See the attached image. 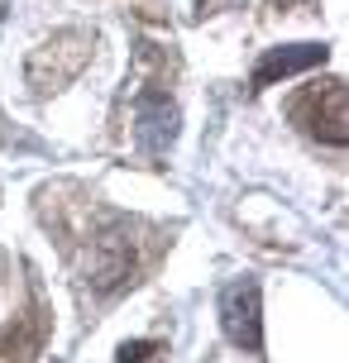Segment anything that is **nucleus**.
I'll return each instance as SVG.
<instances>
[{
  "mask_svg": "<svg viewBox=\"0 0 349 363\" xmlns=\"http://www.w3.org/2000/svg\"><path fill=\"white\" fill-rule=\"evenodd\" d=\"M316 62H326V48L321 43H297V48H273V53H263V62L254 67V86H273L277 77H292V72H306Z\"/></svg>",
  "mask_w": 349,
  "mask_h": 363,
  "instance_id": "obj_6",
  "label": "nucleus"
},
{
  "mask_svg": "<svg viewBox=\"0 0 349 363\" xmlns=\"http://www.w3.org/2000/svg\"><path fill=\"white\" fill-rule=\"evenodd\" d=\"M292 125L301 134H311L321 144L331 148H345L349 139V110H345V82H311V86H301L292 96Z\"/></svg>",
  "mask_w": 349,
  "mask_h": 363,
  "instance_id": "obj_1",
  "label": "nucleus"
},
{
  "mask_svg": "<svg viewBox=\"0 0 349 363\" xmlns=\"http://www.w3.org/2000/svg\"><path fill=\"white\" fill-rule=\"evenodd\" d=\"M87 282L96 291H120L134 282V239L129 235H106L87 258Z\"/></svg>",
  "mask_w": 349,
  "mask_h": 363,
  "instance_id": "obj_5",
  "label": "nucleus"
},
{
  "mask_svg": "<svg viewBox=\"0 0 349 363\" xmlns=\"http://www.w3.org/2000/svg\"><path fill=\"white\" fill-rule=\"evenodd\" d=\"M221 325L235 349H263V315H258V282H235L221 296Z\"/></svg>",
  "mask_w": 349,
  "mask_h": 363,
  "instance_id": "obj_4",
  "label": "nucleus"
},
{
  "mask_svg": "<svg viewBox=\"0 0 349 363\" xmlns=\"http://www.w3.org/2000/svg\"><path fill=\"white\" fill-rule=\"evenodd\" d=\"M172 129H177L172 106H167L163 96H144V101H139V139H144L148 148H163L167 139H172Z\"/></svg>",
  "mask_w": 349,
  "mask_h": 363,
  "instance_id": "obj_7",
  "label": "nucleus"
},
{
  "mask_svg": "<svg viewBox=\"0 0 349 363\" xmlns=\"http://www.w3.org/2000/svg\"><path fill=\"white\" fill-rule=\"evenodd\" d=\"M48 330H53V315L43 306V296H34L15 320L0 325V363H34L48 345Z\"/></svg>",
  "mask_w": 349,
  "mask_h": 363,
  "instance_id": "obj_3",
  "label": "nucleus"
},
{
  "mask_svg": "<svg viewBox=\"0 0 349 363\" xmlns=\"http://www.w3.org/2000/svg\"><path fill=\"white\" fill-rule=\"evenodd\" d=\"M87 57H92V38L67 29V34L48 38L43 48H34V57H29V82H34L38 91H62L82 67H87Z\"/></svg>",
  "mask_w": 349,
  "mask_h": 363,
  "instance_id": "obj_2",
  "label": "nucleus"
}]
</instances>
